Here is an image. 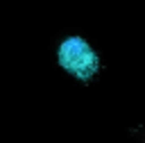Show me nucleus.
I'll return each mask as SVG.
<instances>
[{
  "mask_svg": "<svg viewBox=\"0 0 145 143\" xmlns=\"http://www.w3.org/2000/svg\"><path fill=\"white\" fill-rule=\"evenodd\" d=\"M57 59H59V66L66 73L75 75L82 82H91L93 75L100 70V57H97V52L82 36H68L59 45Z\"/></svg>",
  "mask_w": 145,
  "mask_h": 143,
  "instance_id": "f257e3e1",
  "label": "nucleus"
}]
</instances>
